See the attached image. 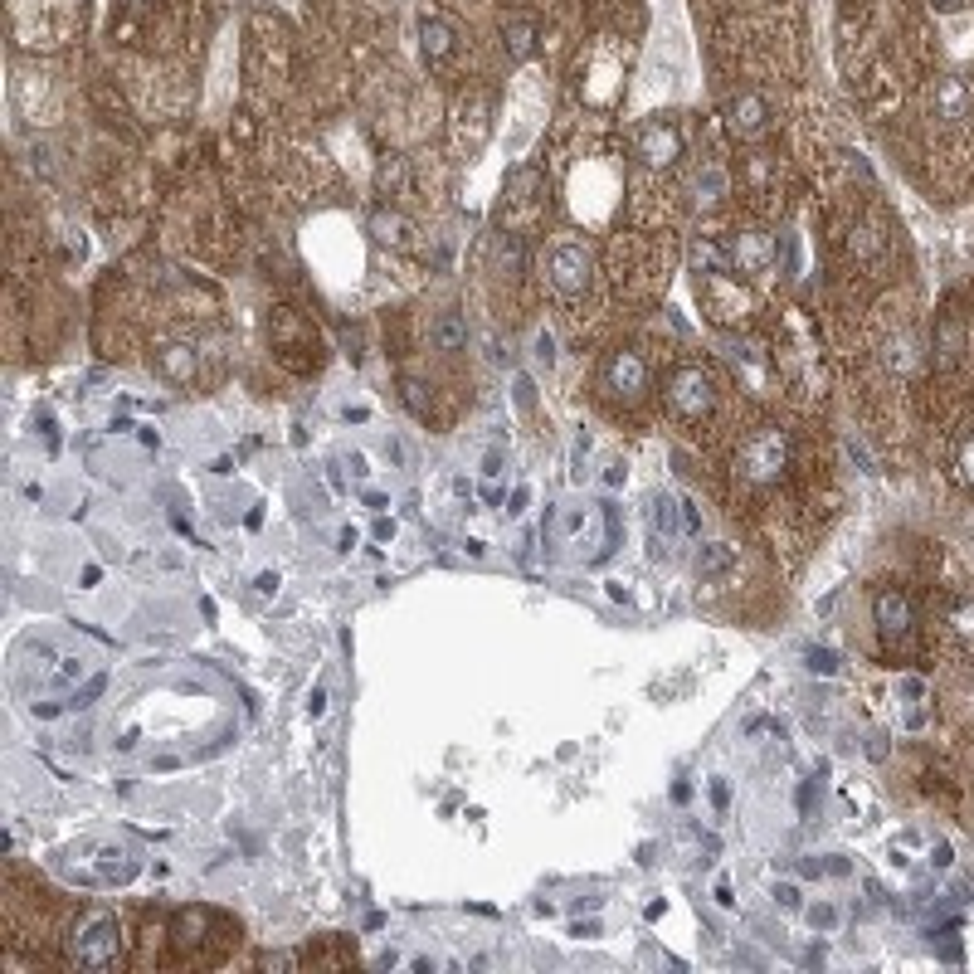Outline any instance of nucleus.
Masks as SVG:
<instances>
[{
  "label": "nucleus",
  "instance_id": "1",
  "mask_svg": "<svg viewBox=\"0 0 974 974\" xmlns=\"http://www.w3.org/2000/svg\"><path fill=\"white\" fill-rule=\"evenodd\" d=\"M789 429L780 424H755L746 439L736 444V458H731V473H736V487H750V492H765L775 487L789 473Z\"/></svg>",
  "mask_w": 974,
  "mask_h": 974
},
{
  "label": "nucleus",
  "instance_id": "2",
  "mask_svg": "<svg viewBox=\"0 0 974 974\" xmlns=\"http://www.w3.org/2000/svg\"><path fill=\"white\" fill-rule=\"evenodd\" d=\"M69 960L78 970H113L122 960V926H117L113 911H83L74 921V936H69Z\"/></svg>",
  "mask_w": 974,
  "mask_h": 974
},
{
  "label": "nucleus",
  "instance_id": "3",
  "mask_svg": "<svg viewBox=\"0 0 974 974\" xmlns=\"http://www.w3.org/2000/svg\"><path fill=\"white\" fill-rule=\"evenodd\" d=\"M663 400H668L673 419H682V424H702V419H712L716 414L721 390H716V375L707 371V366H677V371L668 375V385H663Z\"/></svg>",
  "mask_w": 974,
  "mask_h": 974
},
{
  "label": "nucleus",
  "instance_id": "4",
  "mask_svg": "<svg viewBox=\"0 0 974 974\" xmlns=\"http://www.w3.org/2000/svg\"><path fill=\"white\" fill-rule=\"evenodd\" d=\"M590 273H595V259H590V249L575 244V239H565V244H556V249L546 254V278H551V288H556L561 298H585V293H590Z\"/></svg>",
  "mask_w": 974,
  "mask_h": 974
},
{
  "label": "nucleus",
  "instance_id": "5",
  "mask_svg": "<svg viewBox=\"0 0 974 974\" xmlns=\"http://www.w3.org/2000/svg\"><path fill=\"white\" fill-rule=\"evenodd\" d=\"M634 156H638V166H648V171H673L677 156H682V132H677V122H668V117L638 122L634 127Z\"/></svg>",
  "mask_w": 974,
  "mask_h": 974
},
{
  "label": "nucleus",
  "instance_id": "6",
  "mask_svg": "<svg viewBox=\"0 0 974 974\" xmlns=\"http://www.w3.org/2000/svg\"><path fill=\"white\" fill-rule=\"evenodd\" d=\"M775 239L765 234V229H731L726 239H721V263H726V273H765L770 263H775Z\"/></svg>",
  "mask_w": 974,
  "mask_h": 974
},
{
  "label": "nucleus",
  "instance_id": "7",
  "mask_svg": "<svg viewBox=\"0 0 974 974\" xmlns=\"http://www.w3.org/2000/svg\"><path fill=\"white\" fill-rule=\"evenodd\" d=\"M600 390L604 395H614V400H638L643 390H648V361L629 351V346H619V351H609L600 366Z\"/></svg>",
  "mask_w": 974,
  "mask_h": 974
},
{
  "label": "nucleus",
  "instance_id": "8",
  "mask_svg": "<svg viewBox=\"0 0 974 974\" xmlns=\"http://www.w3.org/2000/svg\"><path fill=\"white\" fill-rule=\"evenodd\" d=\"M721 117H726V132H731L736 142H760V137L770 132V103H765L760 93H750V88L731 93L726 108H721Z\"/></svg>",
  "mask_w": 974,
  "mask_h": 974
},
{
  "label": "nucleus",
  "instance_id": "9",
  "mask_svg": "<svg viewBox=\"0 0 974 974\" xmlns=\"http://www.w3.org/2000/svg\"><path fill=\"white\" fill-rule=\"evenodd\" d=\"M872 619H877V634L887 638V648L911 643V634H916V604L906 600L901 590H882L872 600Z\"/></svg>",
  "mask_w": 974,
  "mask_h": 974
},
{
  "label": "nucleus",
  "instance_id": "10",
  "mask_svg": "<svg viewBox=\"0 0 974 974\" xmlns=\"http://www.w3.org/2000/svg\"><path fill=\"white\" fill-rule=\"evenodd\" d=\"M151 366H156V375H161L166 385H195V375H200V351H195L190 341H161L156 356H151Z\"/></svg>",
  "mask_w": 974,
  "mask_h": 974
},
{
  "label": "nucleus",
  "instance_id": "11",
  "mask_svg": "<svg viewBox=\"0 0 974 974\" xmlns=\"http://www.w3.org/2000/svg\"><path fill=\"white\" fill-rule=\"evenodd\" d=\"M419 49H424V59H429L434 69H444L453 54H458V30H453L444 15H424V25H419Z\"/></svg>",
  "mask_w": 974,
  "mask_h": 974
},
{
  "label": "nucleus",
  "instance_id": "12",
  "mask_svg": "<svg viewBox=\"0 0 974 974\" xmlns=\"http://www.w3.org/2000/svg\"><path fill=\"white\" fill-rule=\"evenodd\" d=\"M970 83L965 78H936V88H931V113L940 122H960V117H970Z\"/></svg>",
  "mask_w": 974,
  "mask_h": 974
},
{
  "label": "nucleus",
  "instance_id": "13",
  "mask_svg": "<svg viewBox=\"0 0 974 974\" xmlns=\"http://www.w3.org/2000/svg\"><path fill=\"white\" fill-rule=\"evenodd\" d=\"M502 49H507V59H512V64H526V59L536 54V25L522 20V15L502 20Z\"/></svg>",
  "mask_w": 974,
  "mask_h": 974
},
{
  "label": "nucleus",
  "instance_id": "14",
  "mask_svg": "<svg viewBox=\"0 0 974 974\" xmlns=\"http://www.w3.org/2000/svg\"><path fill=\"white\" fill-rule=\"evenodd\" d=\"M429 337L439 351H463V341H468V322H463V312H439L434 317V327H429Z\"/></svg>",
  "mask_w": 974,
  "mask_h": 974
},
{
  "label": "nucleus",
  "instance_id": "15",
  "mask_svg": "<svg viewBox=\"0 0 974 974\" xmlns=\"http://www.w3.org/2000/svg\"><path fill=\"white\" fill-rule=\"evenodd\" d=\"M692 205H702V210H712L716 200L726 195V176H721V166H707V171H697L692 176Z\"/></svg>",
  "mask_w": 974,
  "mask_h": 974
},
{
  "label": "nucleus",
  "instance_id": "16",
  "mask_svg": "<svg viewBox=\"0 0 974 974\" xmlns=\"http://www.w3.org/2000/svg\"><path fill=\"white\" fill-rule=\"evenodd\" d=\"M726 565H731V551H726V546H712V551L697 561V570H702V575H721Z\"/></svg>",
  "mask_w": 974,
  "mask_h": 974
},
{
  "label": "nucleus",
  "instance_id": "17",
  "mask_svg": "<svg viewBox=\"0 0 974 974\" xmlns=\"http://www.w3.org/2000/svg\"><path fill=\"white\" fill-rule=\"evenodd\" d=\"M809 668H814V673H824V677H833V673H838V658H833L828 648H809Z\"/></svg>",
  "mask_w": 974,
  "mask_h": 974
},
{
  "label": "nucleus",
  "instance_id": "18",
  "mask_svg": "<svg viewBox=\"0 0 974 974\" xmlns=\"http://www.w3.org/2000/svg\"><path fill=\"white\" fill-rule=\"evenodd\" d=\"M960 473H965V478L974 483V434L965 439V444H960Z\"/></svg>",
  "mask_w": 974,
  "mask_h": 974
},
{
  "label": "nucleus",
  "instance_id": "19",
  "mask_svg": "<svg viewBox=\"0 0 974 974\" xmlns=\"http://www.w3.org/2000/svg\"><path fill=\"white\" fill-rule=\"evenodd\" d=\"M775 897L785 901V906H799V892H794V887H780V892H775Z\"/></svg>",
  "mask_w": 974,
  "mask_h": 974
},
{
  "label": "nucleus",
  "instance_id": "20",
  "mask_svg": "<svg viewBox=\"0 0 974 974\" xmlns=\"http://www.w3.org/2000/svg\"><path fill=\"white\" fill-rule=\"evenodd\" d=\"M127 5H147V0H127Z\"/></svg>",
  "mask_w": 974,
  "mask_h": 974
},
{
  "label": "nucleus",
  "instance_id": "21",
  "mask_svg": "<svg viewBox=\"0 0 974 974\" xmlns=\"http://www.w3.org/2000/svg\"><path fill=\"white\" fill-rule=\"evenodd\" d=\"M940 5H955V0H940Z\"/></svg>",
  "mask_w": 974,
  "mask_h": 974
}]
</instances>
